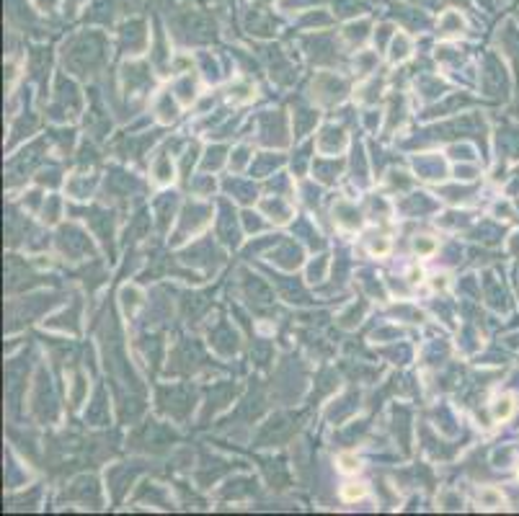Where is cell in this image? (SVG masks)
Here are the masks:
<instances>
[{
  "label": "cell",
  "mask_w": 519,
  "mask_h": 516,
  "mask_svg": "<svg viewBox=\"0 0 519 516\" xmlns=\"http://www.w3.org/2000/svg\"><path fill=\"white\" fill-rule=\"evenodd\" d=\"M416 251H419V253H431V251H434V240L419 238V240H416Z\"/></svg>",
  "instance_id": "obj_5"
},
{
  "label": "cell",
  "mask_w": 519,
  "mask_h": 516,
  "mask_svg": "<svg viewBox=\"0 0 519 516\" xmlns=\"http://www.w3.org/2000/svg\"><path fill=\"white\" fill-rule=\"evenodd\" d=\"M388 248H390V243H388L385 238H377V240L370 243V253H375V256H385Z\"/></svg>",
  "instance_id": "obj_3"
},
{
  "label": "cell",
  "mask_w": 519,
  "mask_h": 516,
  "mask_svg": "<svg viewBox=\"0 0 519 516\" xmlns=\"http://www.w3.org/2000/svg\"><path fill=\"white\" fill-rule=\"evenodd\" d=\"M511 411H514V403H511L509 395H504V398H498L493 403V418H498V421H506L511 416Z\"/></svg>",
  "instance_id": "obj_1"
},
{
  "label": "cell",
  "mask_w": 519,
  "mask_h": 516,
  "mask_svg": "<svg viewBox=\"0 0 519 516\" xmlns=\"http://www.w3.org/2000/svg\"><path fill=\"white\" fill-rule=\"evenodd\" d=\"M434 287L439 289V287H444V276H437V281H434Z\"/></svg>",
  "instance_id": "obj_6"
},
{
  "label": "cell",
  "mask_w": 519,
  "mask_h": 516,
  "mask_svg": "<svg viewBox=\"0 0 519 516\" xmlns=\"http://www.w3.org/2000/svg\"><path fill=\"white\" fill-rule=\"evenodd\" d=\"M338 462H341V470H346V472H352V470H357V467H359L357 457H352V454H341V457H338Z\"/></svg>",
  "instance_id": "obj_4"
},
{
  "label": "cell",
  "mask_w": 519,
  "mask_h": 516,
  "mask_svg": "<svg viewBox=\"0 0 519 516\" xmlns=\"http://www.w3.org/2000/svg\"><path fill=\"white\" fill-rule=\"evenodd\" d=\"M367 490H365V485H359V483H349L343 490H341V495L346 498V501H357V498H362Z\"/></svg>",
  "instance_id": "obj_2"
}]
</instances>
